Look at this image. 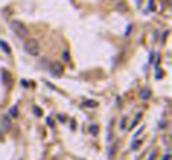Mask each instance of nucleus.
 <instances>
[{
    "label": "nucleus",
    "mask_w": 172,
    "mask_h": 160,
    "mask_svg": "<svg viewBox=\"0 0 172 160\" xmlns=\"http://www.w3.org/2000/svg\"><path fill=\"white\" fill-rule=\"evenodd\" d=\"M24 51L29 54V56H39V51H41V47H39V42H37V39H34V37H25V40H24Z\"/></svg>",
    "instance_id": "1"
},
{
    "label": "nucleus",
    "mask_w": 172,
    "mask_h": 160,
    "mask_svg": "<svg viewBox=\"0 0 172 160\" xmlns=\"http://www.w3.org/2000/svg\"><path fill=\"white\" fill-rule=\"evenodd\" d=\"M10 25H12V30H14V32L17 34V35L21 37V39H25V37H29V30H27V27L24 25L22 22H17V20H14V22H12Z\"/></svg>",
    "instance_id": "2"
},
{
    "label": "nucleus",
    "mask_w": 172,
    "mask_h": 160,
    "mask_svg": "<svg viewBox=\"0 0 172 160\" xmlns=\"http://www.w3.org/2000/svg\"><path fill=\"white\" fill-rule=\"evenodd\" d=\"M62 71H64V67H62V64H59V62L52 64V67H51V73L54 74V76H61Z\"/></svg>",
    "instance_id": "3"
},
{
    "label": "nucleus",
    "mask_w": 172,
    "mask_h": 160,
    "mask_svg": "<svg viewBox=\"0 0 172 160\" xmlns=\"http://www.w3.org/2000/svg\"><path fill=\"white\" fill-rule=\"evenodd\" d=\"M0 47H2V51H4L5 54H8V56L12 54V51H10V47H8V44L5 42V40H0Z\"/></svg>",
    "instance_id": "4"
},
{
    "label": "nucleus",
    "mask_w": 172,
    "mask_h": 160,
    "mask_svg": "<svg viewBox=\"0 0 172 160\" xmlns=\"http://www.w3.org/2000/svg\"><path fill=\"white\" fill-rule=\"evenodd\" d=\"M90 133L93 135V137H96V135L100 133V127H98V125H91L90 127Z\"/></svg>",
    "instance_id": "5"
},
{
    "label": "nucleus",
    "mask_w": 172,
    "mask_h": 160,
    "mask_svg": "<svg viewBox=\"0 0 172 160\" xmlns=\"http://www.w3.org/2000/svg\"><path fill=\"white\" fill-rule=\"evenodd\" d=\"M140 116H142V115H140V113H138V115H137V116H135V120L132 121V125H130V128H133V127H135V125H137V123H138V120H140Z\"/></svg>",
    "instance_id": "6"
},
{
    "label": "nucleus",
    "mask_w": 172,
    "mask_h": 160,
    "mask_svg": "<svg viewBox=\"0 0 172 160\" xmlns=\"http://www.w3.org/2000/svg\"><path fill=\"white\" fill-rule=\"evenodd\" d=\"M140 143H142V142H140V140H137L135 143H133V147H132V150H137V148L140 147Z\"/></svg>",
    "instance_id": "7"
},
{
    "label": "nucleus",
    "mask_w": 172,
    "mask_h": 160,
    "mask_svg": "<svg viewBox=\"0 0 172 160\" xmlns=\"http://www.w3.org/2000/svg\"><path fill=\"white\" fill-rule=\"evenodd\" d=\"M62 59H64V61H69V54H68V51H64V52H62Z\"/></svg>",
    "instance_id": "8"
},
{
    "label": "nucleus",
    "mask_w": 172,
    "mask_h": 160,
    "mask_svg": "<svg viewBox=\"0 0 172 160\" xmlns=\"http://www.w3.org/2000/svg\"><path fill=\"white\" fill-rule=\"evenodd\" d=\"M149 91H142V94H140V98H149Z\"/></svg>",
    "instance_id": "9"
},
{
    "label": "nucleus",
    "mask_w": 172,
    "mask_h": 160,
    "mask_svg": "<svg viewBox=\"0 0 172 160\" xmlns=\"http://www.w3.org/2000/svg\"><path fill=\"white\" fill-rule=\"evenodd\" d=\"M10 115H12V116H17V108H14V110L10 111Z\"/></svg>",
    "instance_id": "10"
},
{
    "label": "nucleus",
    "mask_w": 172,
    "mask_h": 160,
    "mask_svg": "<svg viewBox=\"0 0 172 160\" xmlns=\"http://www.w3.org/2000/svg\"><path fill=\"white\" fill-rule=\"evenodd\" d=\"M34 113H35V115H42V111L39 110V108H35V110H34Z\"/></svg>",
    "instance_id": "11"
},
{
    "label": "nucleus",
    "mask_w": 172,
    "mask_h": 160,
    "mask_svg": "<svg viewBox=\"0 0 172 160\" xmlns=\"http://www.w3.org/2000/svg\"><path fill=\"white\" fill-rule=\"evenodd\" d=\"M162 160H169V155H165V157H164V159H162Z\"/></svg>",
    "instance_id": "12"
}]
</instances>
